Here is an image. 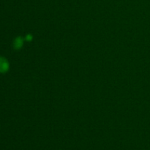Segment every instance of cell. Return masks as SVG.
Segmentation results:
<instances>
[{
    "mask_svg": "<svg viewBox=\"0 0 150 150\" xmlns=\"http://www.w3.org/2000/svg\"><path fill=\"white\" fill-rule=\"evenodd\" d=\"M32 39H33V37H32V35H30V34H28L26 36V38H25V40H26V41H32Z\"/></svg>",
    "mask_w": 150,
    "mask_h": 150,
    "instance_id": "cell-3",
    "label": "cell"
},
{
    "mask_svg": "<svg viewBox=\"0 0 150 150\" xmlns=\"http://www.w3.org/2000/svg\"><path fill=\"white\" fill-rule=\"evenodd\" d=\"M10 68V64L7 60L2 57H0V73H4Z\"/></svg>",
    "mask_w": 150,
    "mask_h": 150,
    "instance_id": "cell-1",
    "label": "cell"
},
{
    "mask_svg": "<svg viewBox=\"0 0 150 150\" xmlns=\"http://www.w3.org/2000/svg\"><path fill=\"white\" fill-rule=\"evenodd\" d=\"M23 45V40L21 37H17L13 41V47L16 50H19Z\"/></svg>",
    "mask_w": 150,
    "mask_h": 150,
    "instance_id": "cell-2",
    "label": "cell"
}]
</instances>
